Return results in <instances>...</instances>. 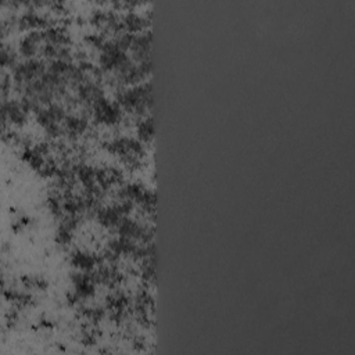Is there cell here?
<instances>
[{"mask_svg":"<svg viewBox=\"0 0 355 355\" xmlns=\"http://www.w3.org/2000/svg\"><path fill=\"white\" fill-rule=\"evenodd\" d=\"M97 258L93 255H89L85 253H75L73 255V265L76 268H81L85 271H92L93 266L96 265Z\"/></svg>","mask_w":355,"mask_h":355,"instance_id":"cell-1","label":"cell"},{"mask_svg":"<svg viewBox=\"0 0 355 355\" xmlns=\"http://www.w3.org/2000/svg\"><path fill=\"white\" fill-rule=\"evenodd\" d=\"M65 127L71 136L79 135L88 128V122L78 117H65Z\"/></svg>","mask_w":355,"mask_h":355,"instance_id":"cell-2","label":"cell"},{"mask_svg":"<svg viewBox=\"0 0 355 355\" xmlns=\"http://www.w3.org/2000/svg\"><path fill=\"white\" fill-rule=\"evenodd\" d=\"M124 28H127L129 32H136V31H140L143 26H145V20L140 18L136 14L130 13L128 16L124 18Z\"/></svg>","mask_w":355,"mask_h":355,"instance_id":"cell-3","label":"cell"},{"mask_svg":"<svg viewBox=\"0 0 355 355\" xmlns=\"http://www.w3.org/2000/svg\"><path fill=\"white\" fill-rule=\"evenodd\" d=\"M153 120H152V117H149L147 120L142 121V124L139 125V135H140V137H142L145 142H150V140L153 139Z\"/></svg>","mask_w":355,"mask_h":355,"instance_id":"cell-4","label":"cell"},{"mask_svg":"<svg viewBox=\"0 0 355 355\" xmlns=\"http://www.w3.org/2000/svg\"><path fill=\"white\" fill-rule=\"evenodd\" d=\"M71 230H73V229H70V228H67V226L64 225L60 226V229H58V232H57V242L60 243V244H68V243L71 242V237H73Z\"/></svg>","mask_w":355,"mask_h":355,"instance_id":"cell-5","label":"cell"}]
</instances>
